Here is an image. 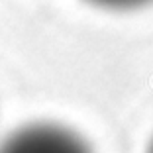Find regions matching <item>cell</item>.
Wrapping results in <instances>:
<instances>
[{
  "label": "cell",
  "mask_w": 153,
  "mask_h": 153,
  "mask_svg": "<svg viewBox=\"0 0 153 153\" xmlns=\"http://www.w3.org/2000/svg\"><path fill=\"white\" fill-rule=\"evenodd\" d=\"M0 153H90V147L75 131L57 124H30L10 134Z\"/></svg>",
  "instance_id": "obj_1"
},
{
  "label": "cell",
  "mask_w": 153,
  "mask_h": 153,
  "mask_svg": "<svg viewBox=\"0 0 153 153\" xmlns=\"http://www.w3.org/2000/svg\"><path fill=\"white\" fill-rule=\"evenodd\" d=\"M96 6H104V8H114V10H128V8H137L143 6L151 0H88Z\"/></svg>",
  "instance_id": "obj_2"
},
{
  "label": "cell",
  "mask_w": 153,
  "mask_h": 153,
  "mask_svg": "<svg viewBox=\"0 0 153 153\" xmlns=\"http://www.w3.org/2000/svg\"><path fill=\"white\" fill-rule=\"evenodd\" d=\"M149 153H153V143H151V147H149Z\"/></svg>",
  "instance_id": "obj_3"
}]
</instances>
